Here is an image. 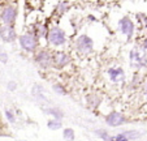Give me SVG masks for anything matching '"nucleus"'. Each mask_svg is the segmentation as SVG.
Listing matches in <instances>:
<instances>
[{
  "mask_svg": "<svg viewBox=\"0 0 147 141\" xmlns=\"http://www.w3.org/2000/svg\"><path fill=\"white\" fill-rule=\"evenodd\" d=\"M47 38L50 41V43L53 44V46H61V44L65 43V33L63 31V29L57 28V26L50 29Z\"/></svg>",
  "mask_w": 147,
  "mask_h": 141,
  "instance_id": "nucleus-1",
  "label": "nucleus"
},
{
  "mask_svg": "<svg viewBox=\"0 0 147 141\" xmlns=\"http://www.w3.org/2000/svg\"><path fill=\"white\" fill-rule=\"evenodd\" d=\"M130 60L134 67H144L147 64V55L143 50H131Z\"/></svg>",
  "mask_w": 147,
  "mask_h": 141,
  "instance_id": "nucleus-2",
  "label": "nucleus"
},
{
  "mask_svg": "<svg viewBox=\"0 0 147 141\" xmlns=\"http://www.w3.org/2000/svg\"><path fill=\"white\" fill-rule=\"evenodd\" d=\"M20 44L24 50L26 51H34L36 47V38L33 34H24L20 38Z\"/></svg>",
  "mask_w": 147,
  "mask_h": 141,
  "instance_id": "nucleus-3",
  "label": "nucleus"
},
{
  "mask_svg": "<svg viewBox=\"0 0 147 141\" xmlns=\"http://www.w3.org/2000/svg\"><path fill=\"white\" fill-rule=\"evenodd\" d=\"M119 26H120V30L126 35V38H131L134 33V24L129 17H124L119 21Z\"/></svg>",
  "mask_w": 147,
  "mask_h": 141,
  "instance_id": "nucleus-4",
  "label": "nucleus"
},
{
  "mask_svg": "<svg viewBox=\"0 0 147 141\" xmlns=\"http://www.w3.org/2000/svg\"><path fill=\"white\" fill-rule=\"evenodd\" d=\"M92 46H94V42L87 35H81L77 39V48L81 52H90L92 50Z\"/></svg>",
  "mask_w": 147,
  "mask_h": 141,
  "instance_id": "nucleus-5",
  "label": "nucleus"
},
{
  "mask_svg": "<svg viewBox=\"0 0 147 141\" xmlns=\"http://www.w3.org/2000/svg\"><path fill=\"white\" fill-rule=\"evenodd\" d=\"M125 122V116L121 112H117V111H112L111 114L106 116V123L111 127H119L122 123Z\"/></svg>",
  "mask_w": 147,
  "mask_h": 141,
  "instance_id": "nucleus-6",
  "label": "nucleus"
},
{
  "mask_svg": "<svg viewBox=\"0 0 147 141\" xmlns=\"http://www.w3.org/2000/svg\"><path fill=\"white\" fill-rule=\"evenodd\" d=\"M16 8L12 5H8L5 7V8L3 9V12H1V21L5 24V25H12L13 24V21L16 20Z\"/></svg>",
  "mask_w": 147,
  "mask_h": 141,
  "instance_id": "nucleus-7",
  "label": "nucleus"
},
{
  "mask_svg": "<svg viewBox=\"0 0 147 141\" xmlns=\"http://www.w3.org/2000/svg\"><path fill=\"white\" fill-rule=\"evenodd\" d=\"M0 37L4 42H13L16 39V31L12 25H5L0 28Z\"/></svg>",
  "mask_w": 147,
  "mask_h": 141,
  "instance_id": "nucleus-8",
  "label": "nucleus"
},
{
  "mask_svg": "<svg viewBox=\"0 0 147 141\" xmlns=\"http://www.w3.org/2000/svg\"><path fill=\"white\" fill-rule=\"evenodd\" d=\"M69 61H70L69 56H68L64 51H56L55 55L52 56V63H55L56 65L60 67V68L68 65V64H69Z\"/></svg>",
  "mask_w": 147,
  "mask_h": 141,
  "instance_id": "nucleus-9",
  "label": "nucleus"
},
{
  "mask_svg": "<svg viewBox=\"0 0 147 141\" xmlns=\"http://www.w3.org/2000/svg\"><path fill=\"white\" fill-rule=\"evenodd\" d=\"M96 135L99 137H102L104 141H129L128 136H126V132H122L119 133L116 136H109L107 132H103V131H98Z\"/></svg>",
  "mask_w": 147,
  "mask_h": 141,
  "instance_id": "nucleus-10",
  "label": "nucleus"
},
{
  "mask_svg": "<svg viewBox=\"0 0 147 141\" xmlns=\"http://www.w3.org/2000/svg\"><path fill=\"white\" fill-rule=\"evenodd\" d=\"M35 60L38 61V64H40L43 68H48L52 63V56L48 51H39L38 55H36Z\"/></svg>",
  "mask_w": 147,
  "mask_h": 141,
  "instance_id": "nucleus-11",
  "label": "nucleus"
},
{
  "mask_svg": "<svg viewBox=\"0 0 147 141\" xmlns=\"http://www.w3.org/2000/svg\"><path fill=\"white\" fill-rule=\"evenodd\" d=\"M108 76L112 82H121L125 78V73L121 68H111L108 71Z\"/></svg>",
  "mask_w": 147,
  "mask_h": 141,
  "instance_id": "nucleus-12",
  "label": "nucleus"
},
{
  "mask_svg": "<svg viewBox=\"0 0 147 141\" xmlns=\"http://www.w3.org/2000/svg\"><path fill=\"white\" fill-rule=\"evenodd\" d=\"M31 94L34 95V98L38 101H46V97L43 94V88L40 85H34L31 89Z\"/></svg>",
  "mask_w": 147,
  "mask_h": 141,
  "instance_id": "nucleus-13",
  "label": "nucleus"
},
{
  "mask_svg": "<svg viewBox=\"0 0 147 141\" xmlns=\"http://www.w3.org/2000/svg\"><path fill=\"white\" fill-rule=\"evenodd\" d=\"M64 138L67 141H73L74 140V131L72 128H65L64 129Z\"/></svg>",
  "mask_w": 147,
  "mask_h": 141,
  "instance_id": "nucleus-14",
  "label": "nucleus"
},
{
  "mask_svg": "<svg viewBox=\"0 0 147 141\" xmlns=\"http://www.w3.org/2000/svg\"><path fill=\"white\" fill-rule=\"evenodd\" d=\"M45 111H46L47 114H51V115L56 116L57 119H60L61 116H63V114H60V111H59V110H55V108H46Z\"/></svg>",
  "mask_w": 147,
  "mask_h": 141,
  "instance_id": "nucleus-15",
  "label": "nucleus"
},
{
  "mask_svg": "<svg viewBox=\"0 0 147 141\" xmlns=\"http://www.w3.org/2000/svg\"><path fill=\"white\" fill-rule=\"evenodd\" d=\"M60 127H61V123L59 120H51V122H48V128L50 129H59Z\"/></svg>",
  "mask_w": 147,
  "mask_h": 141,
  "instance_id": "nucleus-16",
  "label": "nucleus"
},
{
  "mask_svg": "<svg viewBox=\"0 0 147 141\" xmlns=\"http://www.w3.org/2000/svg\"><path fill=\"white\" fill-rule=\"evenodd\" d=\"M0 61H1V63H4V64L8 61V55H7V52L3 50V48H1V47H0Z\"/></svg>",
  "mask_w": 147,
  "mask_h": 141,
  "instance_id": "nucleus-17",
  "label": "nucleus"
},
{
  "mask_svg": "<svg viewBox=\"0 0 147 141\" xmlns=\"http://www.w3.org/2000/svg\"><path fill=\"white\" fill-rule=\"evenodd\" d=\"M5 115H7V118H8L9 123H14V115L12 114V111L7 110V111H5Z\"/></svg>",
  "mask_w": 147,
  "mask_h": 141,
  "instance_id": "nucleus-18",
  "label": "nucleus"
},
{
  "mask_svg": "<svg viewBox=\"0 0 147 141\" xmlns=\"http://www.w3.org/2000/svg\"><path fill=\"white\" fill-rule=\"evenodd\" d=\"M53 89H55V90H57L59 94H65V90L61 88L60 85H53Z\"/></svg>",
  "mask_w": 147,
  "mask_h": 141,
  "instance_id": "nucleus-19",
  "label": "nucleus"
},
{
  "mask_svg": "<svg viewBox=\"0 0 147 141\" xmlns=\"http://www.w3.org/2000/svg\"><path fill=\"white\" fill-rule=\"evenodd\" d=\"M14 89H16V82L12 81V82L8 84V90H14Z\"/></svg>",
  "mask_w": 147,
  "mask_h": 141,
  "instance_id": "nucleus-20",
  "label": "nucleus"
},
{
  "mask_svg": "<svg viewBox=\"0 0 147 141\" xmlns=\"http://www.w3.org/2000/svg\"><path fill=\"white\" fill-rule=\"evenodd\" d=\"M144 48H146V50H147V41L144 42Z\"/></svg>",
  "mask_w": 147,
  "mask_h": 141,
  "instance_id": "nucleus-21",
  "label": "nucleus"
},
{
  "mask_svg": "<svg viewBox=\"0 0 147 141\" xmlns=\"http://www.w3.org/2000/svg\"><path fill=\"white\" fill-rule=\"evenodd\" d=\"M146 91H147V84H146Z\"/></svg>",
  "mask_w": 147,
  "mask_h": 141,
  "instance_id": "nucleus-22",
  "label": "nucleus"
}]
</instances>
